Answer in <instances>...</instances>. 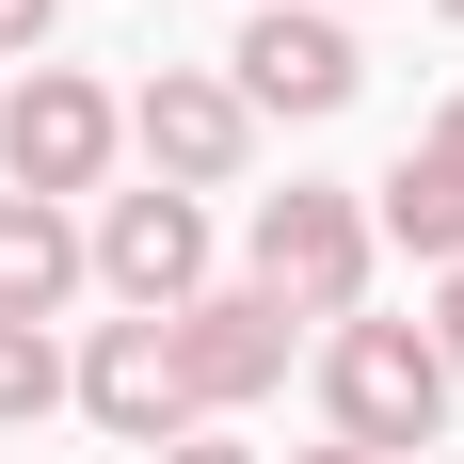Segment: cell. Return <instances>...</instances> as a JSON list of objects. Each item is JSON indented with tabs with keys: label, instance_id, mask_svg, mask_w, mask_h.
I'll use <instances>...</instances> for the list:
<instances>
[{
	"label": "cell",
	"instance_id": "1",
	"mask_svg": "<svg viewBox=\"0 0 464 464\" xmlns=\"http://www.w3.org/2000/svg\"><path fill=\"white\" fill-rule=\"evenodd\" d=\"M369 192H336V177H288V192H256V225H240V288L256 304H288V321H369Z\"/></svg>",
	"mask_w": 464,
	"mask_h": 464
},
{
	"label": "cell",
	"instance_id": "2",
	"mask_svg": "<svg viewBox=\"0 0 464 464\" xmlns=\"http://www.w3.org/2000/svg\"><path fill=\"white\" fill-rule=\"evenodd\" d=\"M449 353H432L417 321H336L321 336V417H336V449H369V464H401V449H432L449 432Z\"/></svg>",
	"mask_w": 464,
	"mask_h": 464
},
{
	"label": "cell",
	"instance_id": "3",
	"mask_svg": "<svg viewBox=\"0 0 464 464\" xmlns=\"http://www.w3.org/2000/svg\"><path fill=\"white\" fill-rule=\"evenodd\" d=\"M112 160H129V96L81 81V64H16V96H0V177L33 192V208H81V192H112Z\"/></svg>",
	"mask_w": 464,
	"mask_h": 464
},
{
	"label": "cell",
	"instance_id": "4",
	"mask_svg": "<svg viewBox=\"0 0 464 464\" xmlns=\"http://www.w3.org/2000/svg\"><path fill=\"white\" fill-rule=\"evenodd\" d=\"M225 81L256 129H321V112H353L369 96V48H353V16H321V0H256L225 48Z\"/></svg>",
	"mask_w": 464,
	"mask_h": 464
},
{
	"label": "cell",
	"instance_id": "5",
	"mask_svg": "<svg viewBox=\"0 0 464 464\" xmlns=\"http://www.w3.org/2000/svg\"><path fill=\"white\" fill-rule=\"evenodd\" d=\"M129 144H144V192H192V208L256 177V112H240L225 64H160V81L129 96Z\"/></svg>",
	"mask_w": 464,
	"mask_h": 464
},
{
	"label": "cell",
	"instance_id": "6",
	"mask_svg": "<svg viewBox=\"0 0 464 464\" xmlns=\"http://www.w3.org/2000/svg\"><path fill=\"white\" fill-rule=\"evenodd\" d=\"M81 256H96V288H112L129 321H177V304H208V208H192V192H96Z\"/></svg>",
	"mask_w": 464,
	"mask_h": 464
},
{
	"label": "cell",
	"instance_id": "7",
	"mask_svg": "<svg viewBox=\"0 0 464 464\" xmlns=\"http://www.w3.org/2000/svg\"><path fill=\"white\" fill-rule=\"evenodd\" d=\"M64 401H81L112 449H177V432H208L192 384H177V321H96L81 369H64Z\"/></svg>",
	"mask_w": 464,
	"mask_h": 464
},
{
	"label": "cell",
	"instance_id": "8",
	"mask_svg": "<svg viewBox=\"0 0 464 464\" xmlns=\"http://www.w3.org/2000/svg\"><path fill=\"white\" fill-rule=\"evenodd\" d=\"M288 304H256V288H208V304H177V384H192V417L225 432V417H256L288 384Z\"/></svg>",
	"mask_w": 464,
	"mask_h": 464
},
{
	"label": "cell",
	"instance_id": "9",
	"mask_svg": "<svg viewBox=\"0 0 464 464\" xmlns=\"http://www.w3.org/2000/svg\"><path fill=\"white\" fill-rule=\"evenodd\" d=\"M81 288H96L81 208H33V192H0V321H64Z\"/></svg>",
	"mask_w": 464,
	"mask_h": 464
},
{
	"label": "cell",
	"instance_id": "10",
	"mask_svg": "<svg viewBox=\"0 0 464 464\" xmlns=\"http://www.w3.org/2000/svg\"><path fill=\"white\" fill-rule=\"evenodd\" d=\"M369 240H401L417 273H464V192L432 177L417 144H401V160H384V177H369Z\"/></svg>",
	"mask_w": 464,
	"mask_h": 464
},
{
	"label": "cell",
	"instance_id": "11",
	"mask_svg": "<svg viewBox=\"0 0 464 464\" xmlns=\"http://www.w3.org/2000/svg\"><path fill=\"white\" fill-rule=\"evenodd\" d=\"M48 401H64V336H48V321H0V432H33Z\"/></svg>",
	"mask_w": 464,
	"mask_h": 464
},
{
	"label": "cell",
	"instance_id": "12",
	"mask_svg": "<svg viewBox=\"0 0 464 464\" xmlns=\"http://www.w3.org/2000/svg\"><path fill=\"white\" fill-rule=\"evenodd\" d=\"M48 16L64 0H0V64H48Z\"/></svg>",
	"mask_w": 464,
	"mask_h": 464
},
{
	"label": "cell",
	"instance_id": "13",
	"mask_svg": "<svg viewBox=\"0 0 464 464\" xmlns=\"http://www.w3.org/2000/svg\"><path fill=\"white\" fill-rule=\"evenodd\" d=\"M417 160H432V177L464 192V96H432V129H417Z\"/></svg>",
	"mask_w": 464,
	"mask_h": 464
},
{
	"label": "cell",
	"instance_id": "14",
	"mask_svg": "<svg viewBox=\"0 0 464 464\" xmlns=\"http://www.w3.org/2000/svg\"><path fill=\"white\" fill-rule=\"evenodd\" d=\"M417 336L449 353V384H464V273H432V321H417Z\"/></svg>",
	"mask_w": 464,
	"mask_h": 464
},
{
	"label": "cell",
	"instance_id": "15",
	"mask_svg": "<svg viewBox=\"0 0 464 464\" xmlns=\"http://www.w3.org/2000/svg\"><path fill=\"white\" fill-rule=\"evenodd\" d=\"M144 464H256L240 432H177V449H144Z\"/></svg>",
	"mask_w": 464,
	"mask_h": 464
},
{
	"label": "cell",
	"instance_id": "16",
	"mask_svg": "<svg viewBox=\"0 0 464 464\" xmlns=\"http://www.w3.org/2000/svg\"><path fill=\"white\" fill-rule=\"evenodd\" d=\"M288 464H369V449H336V432H321V449H288Z\"/></svg>",
	"mask_w": 464,
	"mask_h": 464
},
{
	"label": "cell",
	"instance_id": "17",
	"mask_svg": "<svg viewBox=\"0 0 464 464\" xmlns=\"http://www.w3.org/2000/svg\"><path fill=\"white\" fill-rule=\"evenodd\" d=\"M432 16H449V33H464V0H432Z\"/></svg>",
	"mask_w": 464,
	"mask_h": 464
},
{
	"label": "cell",
	"instance_id": "18",
	"mask_svg": "<svg viewBox=\"0 0 464 464\" xmlns=\"http://www.w3.org/2000/svg\"><path fill=\"white\" fill-rule=\"evenodd\" d=\"M321 16H353V0H321Z\"/></svg>",
	"mask_w": 464,
	"mask_h": 464
}]
</instances>
